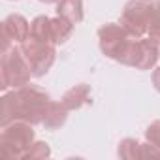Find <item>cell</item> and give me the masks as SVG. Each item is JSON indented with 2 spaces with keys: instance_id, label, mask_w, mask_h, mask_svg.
Returning <instances> with one entry per match:
<instances>
[{
  "instance_id": "1",
  "label": "cell",
  "mask_w": 160,
  "mask_h": 160,
  "mask_svg": "<svg viewBox=\"0 0 160 160\" xmlns=\"http://www.w3.org/2000/svg\"><path fill=\"white\" fill-rule=\"evenodd\" d=\"M51 96L47 91L36 85H23L6 92L0 100V126L13 121H25L30 124H42Z\"/></svg>"
},
{
  "instance_id": "2",
  "label": "cell",
  "mask_w": 160,
  "mask_h": 160,
  "mask_svg": "<svg viewBox=\"0 0 160 160\" xmlns=\"http://www.w3.org/2000/svg\"><path fill=\"white\" fill-rule=\"evenodd\" d=\"M98 43H100V51L108 58L138 70L141 58V38L130 36L121 23L102 25L98 28Z\"/></svg>"
},
{
  "instance_id": "3",
  "label": "cell",
  "mask_w": 160,
  "mask_h": 160,
  "mask_svg": "<svg viewBox=\"0 0 160 160\" xmlns=\"http://www.w3.org/2000/svg\"><path fill=\"white\" fill-rule=\"evenodd\" d=\"M34 124L25 121H13L2 126L0 132V158L6 160H21L25 152L34 143Z\"/></svg>"
},
{
  "instance_id": "4",
  "label": "cell",
  "mask_w": 160,
  "mask_h": 160,
  "mask_svg": "<svg viewBox=\"0 0 160 160\" xmlns=\"http://www.w3.org/2000/svg\"><path fill=\"white\" fill-rule=\"evenodd\" d=\"M30 77H34L32 70L17 43L2 53V58H0V89L8 91L28 85Z\"/></svg>"
},
{
  "instance_id": "5",
  "label": "cell",
  "mask_w": 160,
  "mask_h": 160,
  "mask_svg": "<svg viewBox=\"0 0 160 160\" xmlns=\"http://www.w3.org/2000/svg\"><path fill=\"white\" fill-rule=\"evenodd\" d=\"M19 47H21L34 77H43L55 64V58H57L55 47L57 45H53V43H43V42H38L32 36H28L23 43H19Z\"/></svg>"
},
{
  "instance_id": "6",
  "label": "cell",
  "mask_w": 160,
  "mask_h": 160,
  "mask_svg": "<svg viewBox=\"0 0 160 160\" xmlns=\"http://www.w3.org/2000/svg\"><path fill=\"white\" fill-rule=\"evenodd\" d=\"M152 13V0H130L121 13V25L134 38H145Z\"/></svg>"
},
{
  "instance_id": "7",
  "label": "cell",
  "mask_w": 160,
  "mask_h": 160,
  "mask_svg": "<svg viewBox=\"0 0 160 160\" xmlns=\"http://www.w3.org/2000/svg\"><path fill=\"white\" fill-rule=\"evenodd\" d=\"M30 34V23L19 15V13H12L2 21V49L0 53L8 51L12 45L15 43H23Z\"/></svg>"
},
{
  "instance_id": "8",
  "label": "cell",
  "mask_w": 160,
  "mask_h": 160,
  "mask_svg": "<svg viewBox=\"0 0 160 160\" xmlns=\"http://www.w3.org/2000/svg\"><path fill=\"white\" fill-rule=\"evenodd\" d=\"M60 102L64 104V108H66L68 111L81 109L83 106H89V104L92 102V100H91V87H89L87 83H79V85L68 89V91L62 94Z\"/></svg>"
},
{
  "instance_id": "9",
  "label": "cell",
  "mask_w": 160,
  "mask_h": 160,
  "mask_svg": "<svg viewBox=\"0 0 160 160\" xmlns=\"http://www.w3.org/2000/svg\"><path fill=\"white\" fill-rule=\"evenodd\" d=\"M66 121H68V109L64 108V104L51 100L47 106V111L43 115V121H42L45 130H57V128L64 126Z\"/></svg>"
},
{
  "instance_id": "10",
  "label": "cell",
  "mask_w": 160,
  "mask_h": 160,
  "mask_svg": "<svg viewBox=\"0 0 160 160\" xmlns=\"http://www.w3.org/2000/svg\"><path fill=\"white\" fill-rule=\"evenodd\" d=\"M57 15L66 17L73 25L81 23L83 17H85L83 0H58V2H57Z\"/></svg>"
},
{
  "instance_id": "11",
  "label": "cell",
  "mask_w": 160,
  "mask_h": 160,
  "mask_svg": "<svg viewBox=\"0 0 160 160\" xmlns=\"http://www.w3.org/2000/svg\"><path fill=\"white\" fill-rule=\"evenodd\" d=\"M28 36H32L38 42L53 43L55 45V42H53V30H51V17H47V15L34 17L32 23H30V34Z\"/></svg>"
},
{
  "instance_id": "12",
  "label": "cell",
  "mask_w": 160,
  "mask_h": 160,
  "mask_svg": "<svg viewBox=\"0 0 160 160\" xmlns=\"http://www.w3.org/2000/svg\"><path fill=\"white\" fill-rule=\"evenodd\" d=\"M51 30H53V42H55V45H62L73 34V23L68 21L62 15H57V17L51 19Z\"/></svg>"
},
{
  "instance_id": "13",
  "label": "cell",
  "mask_w": 160,
  "mask_h": 160,
  "mask_svg": "<svg viewBox=\"0 0 160 160\" xmlns=\"http://www.w3.org/2000/svg\"><path fill=\"white\" fill-rule=\"evenodd\" d=\"M139 151H141V143L134 138H124L119 141L117 147V154L124 160H136L139 158Z\"/></svg>"
},
{
  "instance_id": "14",
  "label": "cell",
  "mask_w": 160,
  "mask_h": 160,
  "mask_svg": "<svg viewBox=\"0 0 160 160\" xmlns=\"http://www.w3.org/2000/svg\"><path fill=\"white\" fill-rule=\"evenodd\" d=\"M147 38L160 45V0H152V13L147 28Z\"/></svg>"
},
{
  "instance_id": "15",
  "label": "cell",
  "mask_w": 160,
  "mask_h": 160,
  "mask_svg": "<svg viewBox=\"0 0 160 160\" xmlns=\"http://www.w3.org/2000/svg\"><path fill=\"white\" fill-rule=\"evenodd\" d=\"M49 156H51V147L45 141H34L30 145V149L25 152V158H28V160H43Z\"/></svg>"
},
{
  "instance_id": "16",
  "label": "cell",
  "mask_w": 160,
  "mask_h": 160,
  "mask_svg": "<svg viewBox=\"0 0 160 160\" xmlns=\"http://www.w3.org/2000/svg\"><path fill=\"white\" fill-rule=\"evenodd\" d=\"M145 139H147L149 143H152L154 147L160 149V121H154V122H151V124L147 126V130H145Z\"/></svg>"
},
{
  "instance_id": "17",
  "label": "cell",
  "mask_w": 160,
  "mask_h": 160,
  "mask_svg": "<svg viewBox=\"0 0 160 160\" xmlns=\"http://www.w3.org/2000/svg\"><path fill=\"white\" fill-rule=\"evenodd\" d=\"M139 158H160V149L154 147L152 143H141V151H139Z\"/></svg>"
},
{
  "instance_id": "18",
  "label": "cell",
  "mask_w": 160,
  "mask_h": 160,
  "mask_svg": "<svg viewBox=\"0 0 160 160\" xmlns=\"http://www.w3.org/2000/svg\"><path fill=\"white\" fill-rule=\"evenodd\" d=\"M152 85L160 92V66L158 68H152Z\"/></svg>"
},
{
  "instance_id": "19",
  "label": "cell",
  "mask_w": 160,
  "mask_h": 160,
  "mask_svg": "<svg viewBox=\"0 0 160 160\" xmlns=\"http://www.w3.org/2000/svg\"><path fill=\"white\" fill-rule=\"evenodd\" d=\"M40 2H45V4H55V2H58V0H40Z\"/></svg>"
},
{
  "instance_id": "20",
  "label": "cell",
  "mask_w": 160,
  "mask_h": 160,
  "mask_svg": "<svg viewBox=\"0 0 160 160\" xmlns=\"http://www.w3.org/2000/svg\"><path fill=\"white\" fill-rule=\"evenodd\" d=\"M149 2H151V0H149Z\"/></svg>"
}]
</instances>
